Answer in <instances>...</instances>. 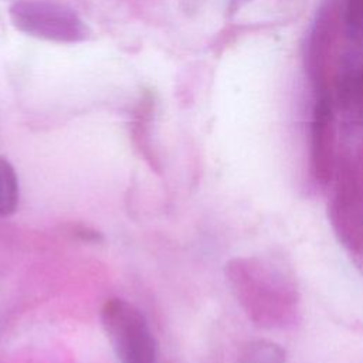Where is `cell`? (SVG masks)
I'll return each mask as SVG.
<instances>
[{"label":"cell","mask_w":363,"mask_h":363,"mask_svg":"<svg viewBox=\"0 0 363 363\" xmlns=\"http://www.w3.org/2000/svg\"><path fill=\"white\" fill-rule=\"evenodd\" d=\"M233 291L248 316L262 326H284L294 319L298 296L281 265L269 259H234L227 267Z\"/></svg>","instance_id":"1"},{"label":"cell","mask_w":363,"mask_h":363,"mask_svg":"<svg viewBox=\"0 0 363 363\" xmlns=\"http://www.w3.org/2000/svg\"><path fill=\"white\" fill-rule=\"evenodd\" d=\"M101 320L121 363L155 362V339L138 308L123 299H108L102 306Z\"/></svg>","instance_id":"2"},{"label":"cell","mask_w":363,"mask_h":363,"mask_svg":"<svg viewBox=\"0 0 363 363\" xmlns=\"http://www.w3.org/2000/svg\"><path fill=\"white\" fill-rule=\"evenodd\" d=\"M13 26L37 38L58 43H77L88 37V27L67 6L52 1L20 0L9 10Z\"/></svg>","instance_id":"3"},{"label":"cell","mask_w":363,"mask_h":363,"mask_svg":"<svg viewBox=\"0 0 363 363\" xmlns=\"http://www.w3.org/2000/svg\"><path fill=\"white\" fill-rule=\"evenodd\" d=\"M311 163L315 179L329 183L335 172V119L329 91H318L311 126Z\"/></svg>","instance_id":"4"},{"label":"cell","mask_w":363,"mask_h":363,"mask_svg":"<svg viewBox=\"0 0 363 363\" xmlns=\"http://www.w3.org/2000/svg\"><path fill=\"white\" fill-rule=\"evenodd\" d=\"M336 89L342 106L363 119V57L350 60L342 68Z\"/></svg>","instance_id":"5"},{"label":"cell","mask_w":363,"mask_h":363,"mask_svg":"<svg viewBox=\"0 0 363 363\" xmlns=\"http://www.w3.org/2000/svg\"><path fill=\"white\" fill-rule=\"evenodd\" d=\"M18 206V179L13 164L0 156V217L11 216Z\"/></svg>","instance_id":"6"},{"label":"cell","mask_w":363,"mask_h":363,"mask_svg":"<svg viewBox=\"0 0 363 363\" xmlns=\"http://www.w3.org/2000/svg\"><path fill=\"white\" fill-rule=\"evenodd\" d=\"M286 353L275 342L254 340L245 346L238 363H285Z\"/></svg>","instance_id":"7"},{"label":"cell","mask_w":363,"mask_h":363,"mask_svg":"<svg viewBox=\"0 0 363 363\" xmlns=\"http://www.w3.org/2000/svg\"><path fill=\"white\" fill-rule=\"evenodd\" d=\"M345 30L354 45L363 47V0H346Z\"/></svg>","instance_id":"8"},{"label":"cell","mask_w":363,"mask_h":363,"mask_svg":"<svg viewBox=\"0 0 363 363\" xmlns=\"http://www.w3.org/2000/svg\"><path fill=\"white\" fill-rule=\"evenodd\" d=\"M75 234L82 240V241H88V242H99L102 241V235L101 233L89 228V227H78L75 230Z\"/></svg>","instance_id":"9"},{"label":"cell","mask_w":363,"mask_h":363,"mask_svg":"<svg viewBox=\"0 0 363 363\" xmlns=\"http://www.w3.org/2000/svg\"><path fill=\"white\" fill-rule=\"evenodd\" d=\"M248 1H250V0H230V6H228L230 13L233 14V13L238 11V10H240L242 6H245Z\"/></svg>","instance_id":"10"}]
</instances>
